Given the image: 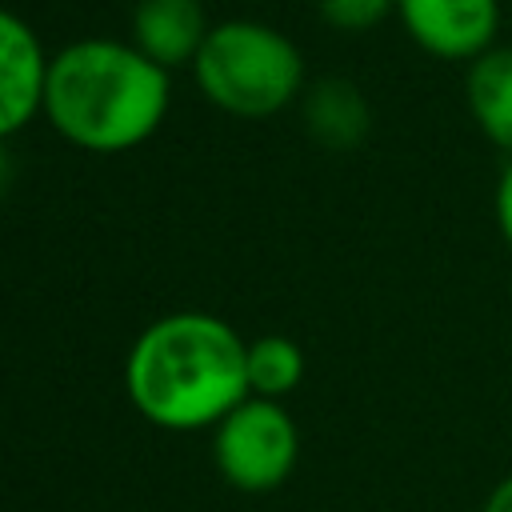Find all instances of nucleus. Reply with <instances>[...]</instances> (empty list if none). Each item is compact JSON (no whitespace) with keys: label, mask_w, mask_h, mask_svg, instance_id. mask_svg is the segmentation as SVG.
<instances>
[{"label":"nucleus","mask_w":512,"mask_h":512,"mask_svg":"<svg viewBox=\"0 0 512 512\" xmlns=\"http://www.w3.org/2000/svg\"><path fill=\"white\" fill-rule=\"evenodd\" d=\"M124 388L136 412L160 428L192 432L220 424L248 388V344L212 312L152 320L128 348Z\"/></svg>","instance_id":"f257e3e1"},{"label":"nucleus","mask_w":512,"mask_h":512,"mask_svg":"<svg viewBox=\"0 0 512 512\" xmlns=\"http://www.w3.org/2000/svg\"><path fill=\"white\" fill-rule=\"evenodd\" d=\"M172 84L128 40H76L48 60L44 116L84 152H128L168 116Z\"/></svg>","instance_id":"f03ea898"},{"label":"nucleus","mask_w":512,"mask_h":512,"mask_svg":"<svg viewBox=\"0 0 512 512\" xmlns=\"http://www.w3.org/2000/svg\"><path fill=\"white\" fill-rule=\"evenodd\" d=\"M192 76L208 104L232 116H272L300 96L304 56L272 24L220 20L208 28Z\"/></svg>","instance_id":"7ed1b4c3"},{"label":"nucleus","mask_w":512,"mask_h":512,"mask_svg":"<svg viewBox=\"0 0 512 512\" xmlns=\"http://www.w3.org/2000/svg\"><path fill=\"white\" fill-rule=\"evenodd\" d=\"M212 452L224 480H232L244 492H268L284 484L288 472L296 468V452H300L296 420L280 400L248 396L216 424Z\"/></svg>","instance_id":"20e7f679"},{"label":"nucleus","mask_w":512,"mask_h":512,"mask_svg":"<svg viewBox=\"0 0 512 512\" xmlns=\"http://www.w3.org/2000/svg\"><path fill=\"white\" fill-rule=\"evenodd\" d=\"M404 32L440 60H476L496 48L500 0H396Z\"/></svg>","instance_id":"39448f33"},{"label":"nucleus","mask_w":512,"mask_h":512,"mask_svg":"<svg viewBox=\"0 0 512 512\" xmlns=\"http://www.w3.org/2000/svg\"><path fill=\"white\" fill-rule=\"evenodd\" d=\"M48 60L32 24L0 8V144L44 112Z\"/></svg>","instance_id":"423d86ee"},{"label":"nucleus","mask_w":512,"mask_h":512,"mask_svg":"<svg viewBox=\"0 0 512 512\" xmlns=\"http://www.w3.org/2000/svg\"><path fill=\"white\" fill-rule=\"evenodd\" d=\"M208 28L200 0H136L132 8V44L164 72L192 64Z\"/></svg>","instance_id":"0eeeda50"},{"label":"nucleus","mask_w":512,"mask_h":512,"mask_svg":"<svg viewBox=\"0 0 512 512\" xmlns=\"http://www.w3.org/2000/svg\"><path fill=\"white\" fill-rule=\"evenodd\" d=\"M464 104L496 148L512 156V48L496 44L476 56L464 72Z\"/></svg>","instance_id":"6e6552de"},{"label":"nucleus","mask_w":512,"mask_h":512,"mask_svg":"<svg viewBox=\"0 0 512 512\" xmlns=\"http://www.w3.org/2000/svg\"><path fill=\"white\" fill-rule=\"evenodd\" d=\"M304 124L328 148H352L368 136V104L356 84L348 80H320L304 96Z\"/></svg>","instance_id":"1a4fd4ad"},{"label":"nucleus","mask_w":512,"mask_h":512,"mask_svg":"<svg viewBox=\"0 0 512 512\" xmlns=\"http://www.w3.org/2000/svg\"><path fill=\"white\" fill-rule=\"evenodd\" d=\"M304 376V352L288 336H260L248 344V388L252 396L280 400Z\"/></svg>","instance_id":"9d476101"},{"label":"nucleus","mask_w":512,"mask_h":512,"mask_svg":"<svg viewBox=\"0 0 512 512\" xmlns=\"http://www.w3.org/2000/svg\"><path fill=\"white\" fill-rule=\"evenodd\" d=\"M316 8L336 32H368L396 12V0H316Z\"/></svg>","instance_id":"9b49d317"},{"label":"nucleus","mask_w":512,"mask_h":512,"mask_svg":"<svg viewBox=\"0 0 512 512\" xmlns=\"http://www.w3.org/2000/svg\"><path fill=\"white\" fill-rule=\"evenodd\" d=\"M492 208H496V228L504 236V244L512 248V160L500 168L496 176V196H492Z\"/></svg>","instance_id":"f8f14e48"},{"label":"nucleus","mask_w":512,"mask_h":512,"mask_svg":"<svg viewBox=\"0 0 512 512\" xmlns=\"http://www.w3.org/2000/svg\"><path fill=\"white\" fill-rule=\"evenodd\" d=\"M480 512H512V472L484 496V508Z\"/></svg>","instance_id":"ddd939ff"},{"label":"nucleus","mask_w":512,"mask_h":512,"mask_svg":"<svg viewBox=\"0 0 512 512\" xmlns=\"http://www.w3.org/2000/svg\"><path fill=\"white\" fill-rule=\"evenodd\" d=\"M4 180H8V164H4V148H0V200H4Z\"/></svg>","instance_id":"4468645a"}]
</instances>
